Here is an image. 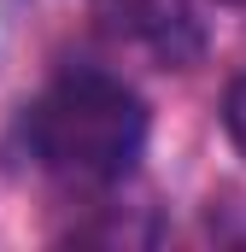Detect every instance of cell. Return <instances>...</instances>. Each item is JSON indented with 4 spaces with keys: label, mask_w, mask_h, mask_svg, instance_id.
Here are the masks:
<instances>
[{
    "label": "cell",
    "mask_w": 246,
    "mask_h": 252,
    "mask_svg": "<svg viewBox=\"0 0 246 252\" xmlns=\"http://www.w3.org/2000/svg\"><path fill=\"white\" fill-rule=\"evenodd\" d=\"M223 135H229V147L246 158V70L229 82V94H223Z\"/></svg>",
    "instance_id": "cell-2"
},
{
    "label": "cell",
    "mask_w": 246,
    "mask_h": 252,
    "mask_svg": "<svg viewBox=\"0 0 246 252\" xmlns=\"http://www.w3.org/2000/svg\"><path fill=\"white\" fill-rule=\"evenodd\" d=\"M30 153L70 182H123L147 153V106L106 70L59 76L24 118Z\"/></svg>",
    "instance_id": "cell-1"
},
{
    "label": "cell",
    "mask_w": 246,
    "mask_h": 252,
    "mask_svg": "<svg viewBox=\"0 0 246 252\" xmlns=\"http://www.w3.org/2000/svg\"><path fill=\"white\" fill-rule=\"evenodd\" d=\"M223 6H246V0H223Z\"/></svg>",
    "instance_id": "cell-3"
}]
</instances>
